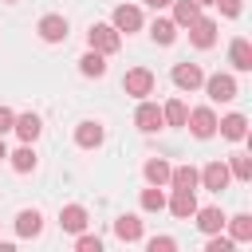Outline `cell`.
<instances>
[{"label": "cell", "mask_w": 252, "mask_h": 252, "mask_svg": "<svg viewBox=\"0 0 252 252\" xmlns=\"http://www.w3.org/2000/svg\"><path fill=\"white\" fill-rule=\"evenodd\" d=\"M87 43H91V51L114 55V51L122 47V32H114V24H91V32H87Z\"/></svg>", "instance_id": "6da1fadb"}, {"label": "cell", "mask_w": 252, "mask_h": 252, "mask_svg": "<svg viewBox=\"0 0 252 252\" xmlns=\"http://www.w3.org/2000/svg\"><path fill=\"white\" fill-rule=\"evenodd\" d=\"M122 91L134 94V98L154 94V71H146V67H130V71L122 75Z\"/></svg>", "instance_id": "7a4b0ae2"}, {"label": "cell", "mask_w": 252, "mask_h": 252, "mask_svg": "<svg viewBox=\"0 0 252 252\" xmlns=\"http://www.w3.org/2000/svg\"><path fill=\"white\" fill-rule=\"evenodd\" d=\"M205 91H209V98H213V102H232V98H236V79L217 71V75H209V79H205Z\"/></svg>", "instance_id": "3957f363"}, {"label": "cell", "mask_w": 252, "mask_h": 252, "mask_svg": "<svg viewBox=\"0 0 252 252\" xmlns=\"http://www.w3.org/2000/svg\"><path fill=\"white\" fill-rule=\"evenodd\" d=\"M185 126H189L197 138H213V134H217V114H213L209 106H197V110L185 114Z\"/></svg>", "instance_id": "277c9868"}, {"label": "cell", "mask_w": 252, "mask_h": 252, "mask_svg": "<svg viewBox=\"0 0 252 252\" xmlns=\"http://www.w3.org/2000/svg\"><path fill=\"white\" fill-rule=\"evenodd\" d=\"M197 181L205 185V189H213V193H220V189H228V181H232V173H228V165L224 161H209L201 173H197Z\"/></svg>", "instance_id": "5b68a950"}, {"label": "cell", "mask_w": 252, "mask_h": 252, "mask_svg": "<svg viewBox=\"0 0 252 252\" xmlns=\"http://www.w3.org/2000/svg\"><path fill=\"white\" fill-rule=\"evenodd\" d=\"M134 126H138V130H146V134L161 130V126H165V118H161V106H158V102H146V98H142V106L134 110Z\"/></svg>", "instance_id": "8992f818"}, {"label": "cell", "mask_w": 252, "mask_h": 252, "mask_svg": "<svg viewBox=\"0 0 252 252\" xmlns=\"http://www.w3.org/2000/svg\"><path fill=\"white\" fill-rule=\"evenodd\" d=\"M201 83H205V71L197 63H177L173 67V87L177 91H197Z\"/></svg>", "instance_id": "52a82bcc"}, {"label": "cell", "mask_w": 252, "mask_h": 252, "mask_svg": "<svg viewBox=\"0 0 252 252\" xmlns=\"http://www.w3.org/2000/svg\"><path fill=\"white\" fill-rule=\"evenodd\" d=\"M110 24H114V32H126V35H130V32L142 28V12H138L134 4H118L114 16H110Z\"/></svg>", "instance_id": "ba28073f"}, {"label": "cell", "mask_w": 252, "mask_h": 252, "mask_svg": "<svg viewBox=\"0 0 252 252\" xmlns=\"http://www.w3.org/2000/svg\"><path fill=\"white\" fill-rule=\"evenodd\" d=\"M189 39H193L197 47H213V43H217V24L205 20V16H197V20L189 24Z\"/></svg>", "instance_id": "9c48e42d"}, {"label": "cell", "mask_w": 252, "mask_h": 252, "mask_svg": "<svg viewBox=\"0 0 252 252\" xmlns=\"http://www.w3.org/2000/svg\"><path fill=\"white\" fill-rule=\"evenodd\" d=\"M217 130H220L228 142H244V138H248V118H244V114H224V118L217 122Z\"/></svg>", "instance_id": "30bf717a"}, {"label": "cell", "mask_w": 252, "mask_h": 252, "mask_svg": "<svg viewBox=\"0 0 252 252\" xmlns=\"http://www.w3.org/2000/svg\"><path fill=\"white\" fill-rule=\"evenodd\" d=\"M102 138H106V130H102L98 122H79V126H75V146H83V150L102 146Z\"/></svg>", "instance_id": "8fae6325"}, {"label": "cell", "mask_w": 252, "mask_h": 252, "mask_svg": "<svg viewBox=\"0 0 252 252\" xmlns=\"http://www.w3.org/2000/svg\"><path fill=\"white\" fill-rule=\"evenodd\" d=\"M59 224H63V232H83L87 228V209L83 205H63L59 209Z\"/></svg>", "instance_id": "7c38bea8"}, {"label": "cell", "mask_w": 252, "mask_h": 252, "mask_svg": "<svg viewBox=\"0 0 252 252\" xmlns=\"http://www.w3.org/2000/svg\"><path fill=\"white\" fill-rule=\"evenodd\" d=\"M228 59H232L236 71H252V43H248L244 35L232 39V43H228Z\"/></svg>", "instance_id": "4fadbf2b"}, {"label": "cell", "mask_w": 252, "mask_h": 252, "mask_svg": "<svg viewBox=\"0 0 252 252\" xmlns=\"http://www.w3.org/2000/svg\"><path fill=\"white\" fill-rule=\"evenodd\" d=\"M169 213L173 217H193L197 213V197H193V189H173V201H169Z\"/></svg>", "instance_id": "5bb4252c"}, {"label": "cell", "mask_w": 252, "mask_h": 252, "mask_svg": "<svg viewBox=\"0 0 252 252\" xmlns=\"http://www.w3.org/2000/svg\"><path fill=\"white\" fill-rule=\"evenodd\" d=\"M193 217H197V228H201V232H209V236L224 228V213H220L217 205H209V209H197Z\"/></svg>", "instance_id": "9a60e30c"}, {"label": "cell", "mask_w": 252, "mask_h": 252, "mask_svg": "<svg viewBox=\"0 0 252 252\" xmlns=\"http://www.w3.org/2000/svg\"><path fill=\"white\" fill-rule=\"evenodd\" d=\"M39 35H43L47 43L67 39V20H63V16H43V20H39Z\"/></svg>", "instance_id": "2e32d148"}, {"label": "cell", "mask_w": 252, "mask_h": 252, "mask_svg": "<svg viewBox=\"0 0 252 252\" xmlns=\"http://www.w3.org/2000/svg\"><path fill=\"white\" fill-rule=\"evenodd\" d=\"M197 16H201V4L197 0H173V24L177 28H189Z\"/></svg>", "instance_id": "e0dca14e"}, {"label": "cell", "mask_w": 252, "mask_h": 252, "mask_svg": "<svg viewBox=\"0 0 252 252\" xmlns=\"http://www.w3.org/2000/svg\"><path fill=\"white\" fill-rule=\"evenodd\" d=\"M12 130H16L24 142H35V138H39V130H43V122H39V114H20V118L12 122Z\"/></svg>", "instance_id": "ac0fdd59"}, {"label": "cell", "mask_w": 252, "mask_h": 252, "mask_svg": "<svg viewBox=\"0 0 252 252\" xmlns=\"http://www.w3.org/2000/svg\"><path fill=\"white\" fill-rule=\"evenodd\" d=\"M39 228H43V217L35 213V209H24L20 217H16V232L28 240V236H39Z\"/></svg>", "instance_id": "d6986e66"}, {"label": "cell", "mask_w": 252, "mask_h": 252, "mask_svg": "<svg viewBox=\"0 0 252 252\" xmlns=\"http://www.w3.org/2000/svg\"><path fill=\"white\" fill-rule=\"evenodd\" d=\"M79 71L91 75V79H102V75H106V55H102V51H87V55L79 59Z\"/></svg>", "instance_id": "ffe728a7"}, {"label": "cell", "mask_w": 252, "mask_h": 252, "mask_svg": "<svg viewBox=\"0 0 252 252\" xmlns=\"http://www.w3.org/2000/svg\"><path fill=\"white\" fill-rule=\"evenodd\" d=\"M114 232H118V240L134 244V240H142V220L138 217H118L114 220Z\"/></svg>", "instance_id": "44dd1931"}, {"label": "cell", "mask_w": 252, "mask_h": 252, "mask_svg": "<svg viewBox=\"0 0 252 252\" xmlns=\"http://www.w3.org/2000/svg\"><path fill=\"white\" fill-rule=\"evenodd\" d=\"M224 224H228V232H232V244H244V240H252V217L248 213H240V217H224Z\"/></svg>", "instance_id": "7402d4cb"}, {"label": "cell", "mask_w": 252, "mask_h": 252, "mask_svg": "<svg viewBox=\"0 0 252 252\" xmlns=\"http://www.w3.org/2000/svg\"><path fill=\"white\" fill-rule=\"evenodd\" d=\"M8 161H12V169H16V173H28V169H35V150H32V142H24L16 154H8Z\"/></svg>", "instance_id": "603a6c76"}, {"label": "cell", "mask_w": 252, "mask_h": 252, "mask_svg": "<svg viewBox=\"0 0 252 252\" xmlns=\"http://www.w3.org/2000/svg\"><path fill=\"white\" fill-rule=\"evenodd\" d=\"M169 169H173L169 161L150 158V161H146V181H150V185H169Z\"/></svg>", "instance_id": "cb8c5ba5"}, {"label": "cell", "mask_w": 252, "mask_h": 252, "mask_svg": "<svg viewBox=\"0 0 252 252\" xmlns=\"http://www.w3.org/2000/svg\"><path fill=\"white\" fill-rule=\"evenodd\" d=\"M185 114H189V106H185L181 98H169V102L161 106V118H165V126H185Z\"/></svg>", "instance_id": "d4e9b609"}, {"label": "cell", "mask_w": 252, "mask_h": 252, "mask_svg": "<svg viewBox=\"0 0 252 252\" xmlns=\"http://www.w3.org/2000/svg\"><path fill=\"white\" fill-rule=\"evenodd\" d=\"M169 185H173V189H197V169H193V165L169 169Z\"/></svg>", "instance_id": "484cf974"}, {"label": "cell", "mask_w": 252, "mask_h": 252, "mask_svg": "<svg viewBox=\"0 0 252 252\" xmlns=\"http://www.w3.org/2000/svg\"><path fill=\"white\" fill-rule=\"evenodd\" d=\"M150 35H154V43H173L177 39V24L173 20H154L150 24Z\"/></svg>", "instance_id": "4316f807"}, {"label": "cell", "mask_w": 252, "mask_h": 252, "mask_svg": "<svg viewBox=\"0 0 252 252\" xmlns=\"http://www.w3.org/2000/svg\"><path fill=\"white\" fill-rule=\"evenodd\" d=\"M228 173H232L236 181H252V158H248V154H232Z\"/></svg>", "instance_id": "83f0119b"}, {"label": "cell", "mask_w": 252, "mask_h": 252, "mask_svg": "<svg viewBox=\"0 0 252 252\" xmlns=\"http://www.w3.org/2000/svg\"><path fill=\"white\" fill-rule=\"evenodd\" d=\"M142 209H146V213H161V209H165V193H161V185L142 189Z\"/></svg>", "instance_id": "f1b7e54d"}, {"label": "cell", "mask_w": 252, "mask_h": 252, "mask_svg": "<svg viewBox=\"0 0 252 252\" xmlns=\"http://www.w3.org/2000/svg\"><path fill=\"white\" fill-rule=\"evenodd\" d=\"M173 248H177L173 236H154V240H150V252H173Z\"/></svg>", "instance_id": "f546056e"}, {"label": "cell", "mask_w": 252, "mask_h": 252, "mask_svg": "<svg viewBox=\"0 0 252 252\" xmlns=\"http://www.w3.org/2000/svg\"><path fill=\"white\" fill-rule=\"evenodd\" d=\"M209 252H232V236H217V232H213V240H209Z\"/></svg>", "instance_id": "4dcf8cb0"}, {"label": "cell", "mask_w": 252, "mask_h": 252, "mask_svg": "<svg viewBox=\"0 0 252 252\" xmlns=\"http://www.w3.org/2000/svg\"><path fill=\"white\" fill-rule=\"evenodd\" d=\"M98 248H102L98 236H79V252H98Z\"/></svg>", "instance_id": "1f68e13d"}, {"label": "cell", "mask_w": 252, "mask_h": 252, "mask_svg": "<svg viewBox=\"0 0 252 252\" xmlns=\"http://www.w3.org/2000/svg\"><path fill=\"white\" fill-rule=\"evenodd\" d=\"M213 4H217L224 16H240V0H213Z\"/></svg>", "instance_id": "d6a6232c"}, {"label": "cell", "mask_w": 252, "mask_h": 252, "mask_svg": "<svg viewBox=\"0 0 252 252\" xmlns=\"http://www.w3.org/2000/svg\"><path fill=\"white\" fill-rule=\"evenodd\" d=\"M12 122H16V114H12L8 106H0V134H8V130H12Z\"/></svg>", "instance_id": "836d02e7"}, {"label": "cell", "mask_w": 252, "mask_h": 252, "mask_svg": "<svg viewBox=\"0 0 252 252\" xmlns=\"http://www.w3.org/2000/svg\"><path fill=\"white\" fill-rule=\"evenodd\" d=\"M146 4H150V8H169L173 0H146Z\"/></svg>", "instance_id": "e575fe53"}, {"label": "cell", "mask_w": 252, "mask_h": 252, "mask_svg": "<svg viewBox=\"0 0 252 252\" xmlns=\"http://www.w3.org/2000/svg\"><path fill=\"white\" fill-rule=\"evenodd\" d=\"M8 158V146H4V134H0V161Z\"/></svg>", "instance_id": "d590c367"}, {"label": "cell", "mask_w": 252, "mask_h": 252, "mask_svg": "<svg viewBox=\"0 0 252 252\" xmlns=\"http://www.w3.org/2000/svg\"><path fill=\"white\" fill-rule=\"evenodd\" d=\"M197 4H213V0H197Z\"/></svg>", "instance_id": "8d00e7d4"}, {"label": "cell", "mask_w": 252, "mask_h": 252, "mask_svg": "<svg viewBox=\"0 0 252 252\" xmlns=\"http://www.w3.org/2000/svg\"><path fill=\"white\" fill-rule=\"evenodd\" d=\"M8 4H16V0H8Z\"/></svg>", "instance_id": "74e56055"}]
</instances>
